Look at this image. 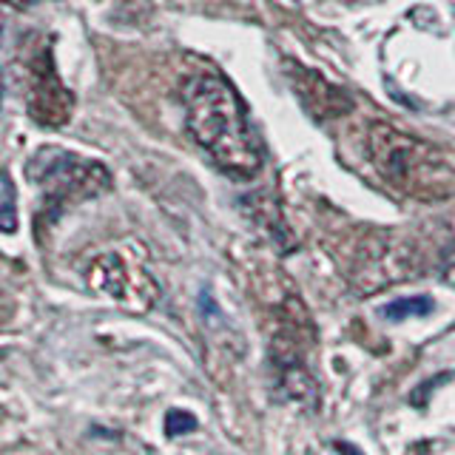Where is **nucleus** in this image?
Segmentation results:
<instances>
[{
  "instance_id": "0eeeda50",
  "label": "nucleus",
  "mask_w": 455,
  "mask_h": 455,
  "mask_svg": "<svg viewBox=\"0 0 455 455\" xmlns=\"http://www.w3.org/2000/svg\"><path fill=\"white\" fill-rule=\"evenodd\" d=\"M0 228L4 234H12L18 228V213H14V185L12 177L4 174V208H0Z\"/></svg>"
},
{
  "instance_id": "6e6552de",
  "label": "nucleus",
  "mask_w": 455,
  "mask_h": 455,
  "mask_svg": "<svg viewBox=\"0 0 455 455\" xmlns=\"http://www.w3.org/2000/svg\"><path fill=\"white\" fill-rule=\"evenodd\" d=\"M168 435H177V433H191L196 430V419L191 412H180V410H171L168 412Z\"/></svg>"
},
{
  "instance_id": "39448f33",
  "label": "nucleus",
  "mask_w": 455,
  "mask_h": 455,
  "mask_svg": "<svg viewBox=\"0 0 455 455\" xmlns=\"http://www.w3.org/2000/svg\"><path fill=\"white\" fill-rule=\"evenodd\" d=\"M288 80L293 85V92L299 94V100H302L305 111L322 123L345 117V114H350V108H353L350 94L341 92L339 85L327 83L324 77H319L316 71L302 68V66H291Z\"/></svg>"
},
{
  "instance_id": "20e7f679",
  "label": "nucleus",
  "mask_w": 455,
  "mask_h": 455,
  "mask_svg": "<svg viewBox=\"0 0 455 455\" xmlns=\"http://www.w3.org/2000/svg\"><path fill=\"white\" fill-rule=\"evenodd\" d=\"M14 80L20 85L28 117L37 125L60 128L71 120L75 94L66 89L54 68L52 37L35 35L23 43L18 52V75H14Z\"/></svg>"
},
{
  "instance_id": "423d86ee",
  "label": "nucleus",
  "mask_w": 455,
  "mask_h": 455,
  "mask_svg": "<svg viewBox=\"0 0 455 455\" xmlns=\"http://www.w3.org/2000/svg\"><path fill=\"white\" fill-rule=\"evenodd\" d=\"M435 310V302L430 296H407L395 299V302L381 307V316L390 322H404V319H424Z\"/></svg>"
},
{
  "instance_id": "7ed1b4c3",
  "label": "nucleus",
  "mask_w": 455,
  "mask_h": 455,
  "mask_svg": "<svg viewBox=\"0 0 455 455\" xmlns=\"http://www.w3.org/2000/svg\"><path fill=\"white\" fill-rule=\"evenodd\" d=\"M26 174L46 194V211L57 213L66 205L100 196L111 188V174L103 163L85 160L63 148H40L26 163Z\"/></svg>"
},
{
  "instance_id": "f257e3e1",
  "label": "nucleus",
  "mask_w": 455,
  "mask_h": 455,
  "mask_svg": "<svg viewBox=\"0 0 455 455\" xmlns=\"http://www.w3.org/2000/svg\"><path fill=\"white\" fill-rule=\"evenodd\" d=\"M182 103L185 125L211 160L236 180L256 177L262 165V148L234 85L217 71H196L182 85Z\"/></svg>"
},
{
  "instance_id": "1a4fd4ad",
  "label": "nucleus",
  "mask_w": 455,
  "mask_h": 455,
  "mask_svg": "<svg viewBox=\"0 0 455 455\" xmlns=\"http://www.w3.org/2000/svg\"><path fill=\"white\" fill-rule=\"evenodd\" d=\"M9 6H18V9H26V6H35V4H40V0H6Z\"/></svg>"
},
{
  "instance_id": "f03ea898",
  "label": "nucleus",
  "mask_w": 455,
  "mask_h": 455,
  "mask_svg": "<svg viewBox=\"0 0 455 455\" xmlns=\"http://www.w3.org/2000/svg\"><path fill=\"white\" fill-rule=\"evenodd\" d=\"M367 156L393 188L416 199H447L455 191V171L438 148L387 123L367 128Z\"/></svg>"
}]
</instances>
